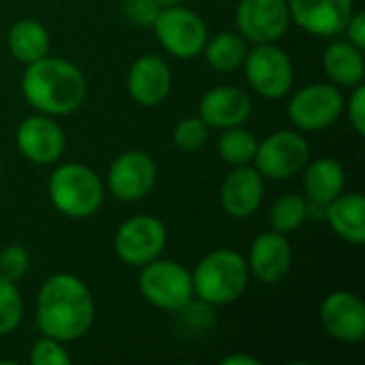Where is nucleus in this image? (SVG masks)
Here are the masks:
<instances>
[{
    "mask_svg": "<svg viewBox=\"0 0 365 365\" xmlns=\"http://www.w3.org/2000/svg\"><path fill=\"white\" fill-rule=\"evenodd\" d=\"M30 364L32 365H68L71 364V355L66 353V349L62 346V342L43 336L41 340H36L32 344L30 351Z\"/></svg>",
    "mask_w": 365,
    "mask_h": 365,
    "instance_id": "nucleus-29",
    "label": "nucleus"
},
{
    "mask_svg": "<svg viewBox=\"0 0 365 365\" xmlns=\"http://www.w3.org/2000/svg\"><path fill=\"white\" fill-rule=\"evenodd\" d=\"M246 79L250 88L265 98H282L293 86V62L284 49L274 43H259L246 53Z\"/></svg>",
    "mask_w": 365,
    "mask_h": 365,
    "instance_id": "nucleus-7",
    "label": "nucleus"
},
{
    "mask_svg": "<svg viewBox=\"0 0 365 365\" xmlns=\"http://www.w3.org/2000/svg\"><path fill=\"white\" fill-rule=\"evenodd\" d=\"M349 118L357 135H365V86H355L351 98H349Z\"/></svg>",
    "mask_w": 365,
    "mask_h": 365,
    "instance_id": "nucleus-32",
    "label": "nucleus"
},
{
    "mask_svg": "<svg viewBox=\"0 0 365 365\" xmlns=\"http://www.w3.org/2000/svg\"><path fill=\"white\" fill-rule=\"evenodd\" d=\"M165 244L167 229L154 216H133L115 233V252L133 267H143L145 263L158 259Z\"/></svg>",
    "mask_w": 365,
    "mask_h": 365,
    "instance_id": "nucleus-10",
    "label": "nucleus"
},
{
    "mask_svg": "<svg viewBox=\"0 0 365 365\" xmlns=\"http://www.w3.org/2000/svg\"><path fill=\"white\" fill-rule=\"evenodd\" d=\"M293 263V250L289 240L278 231L261 233L252 246L248 257V272L265 282V284H278L284 280Z\"/></svg>",
    "mask_w": 365,
    "mask_h": 365,
    "instance_id": "nucleus-16",
    "label": "nucleus"
},
{
    "mask_svg": "<svg viewBox=\"0 0 365 365\" xmlns=\"http://www.w3.org/2000/svg\"><path fill=\"white\" fill-rule=\"evenodd\" d=\"M53 207L68 218H88L103 205L105 188L101 178L86 165H60L47 184Z\"/></svg>",
    "mask_w": 365,
    "mask_h": 365,
    "instance_id": "nucleus-4",
    "label": "nucleus"
},
{
    "mask_svg": "<svg viewBox=\"0 0 365 365\" xmlns=\"http://www.w3.org/2000/svg\"><path fill=\"white\" fill-rule=\"evenodd\" d=\"M171 90V71L158 56H141L128 73V92L135 103L154 107L167 98Z\"/></svg>",
    "mask_w": 365,
    "mask_h": 365,
    "instance_id": "nucleus-19",
    "label": "nucleus"
},
{
    "mask_svg": "<svg viewBox=\"0 0 365 365\" xmlns=\"http://www.w3.org/2000/svg\"><path fill=\"white\" fill-rule=\"evenodd\" d=\"M323 68L334 83L355 88L364 81V49L355 47L349 41L331 43L325 49Z\"/></svg>",
    "mask_w": 365,
    "mask_h": 365,
    "instance_id": "nucleus-22",
    "label": "nucleus"
},
{
    "mask_svg": "<svg viewBox=\"0 0 365 365\" xmlns=\"http://www.w3.org/2000/svg\"><path fill=\"white\" fill-rule=\"evenodd\" d=\"M325 218L344 242L355 246L365 242V199L361 192L338 195L325 207Z\"/></svg>",
    "mask_w": 365,
    "mask_h": 365,
    "instance_id": "nucleus-20",
    "label": "nucleus"
},
{
    "mask_svg": "<svg viewBox=\"0 0 365 365\" xmlns=\"http://www.w3.org/2000/svg\"><path fill=\"white\" fill-rule=\"evenodd\" d=\"M321 323L338 342H361L365 338V304L351 291H336L321 304Z\"/></svg>",
    "mask_w": 365,
    "mask_h": 365,
    "instance_id": "nucleus-14",
    "label": "nucleus"
},
{
    "mask_svg": "<svg viewBox=\"0 0 365 365\" xmlns=\"http://www.w3.org/2000/svg\"><path fill=\"white\" fill-rule=\"evenodd\" d=\"M310 158L308 141L295 130H278L257 145L255 169L269 180H289L306 167Z\"/></svg>",
    "mask_w": 365,
    "mask_h": 365,
    "instance_id": "nucleus-8",
    "label": "nucleus"
},
{
    "mask_svg": "<svg viewBox=\"0 0 365 365\" xmlns=\"http://www.w3.org/2000/svg\"><path fill=\"white\" fill-rule=\"evenodd\" d=\"M344 109L342 92L331 83H312L297 90L289 103L291 122L308 133L329 128Z\"/></svg>",
    "mask_w": 365,
    "mask_h": 365,
    "instance_id": "nucleus-9",
    "label": "nucleus"
},
{
    "mask_svg": "<svg viewBox=\"0 0 365 365\" xmlns=\"http://www.w3.org/2000/svg\"><path fill=\"white\" fill-rule=\"evenodd\" d=\"M17 150L34 165H53L64 152V133L51 115H30L15 133Z\"/></svg>",
    "mask_w": 365,
    "mask_h": 365,
    "instance_id": "nucleus-15",
    "label": "nucleus"
},
{
    "mask_svg": "<svg viewBox=\"0 0 365 365\" xmlns=\"http://www.w3.org/2000/svg\"><path fill=\"white\" fill-rule=\"evenodd\" d=\"M257 145H259L257 137L242 126L225 128V133L218 139V152L222 160L233 167H244L252 163L257 154Z\"/></svg>",
    "mask_w": 365,
    "mask_h": 365,
    "instance_id": "nucleus-25",
    "label": "nucleus"
},
{
    "mask_svg": "<svg viewBox=\"0 0 365 365\" xmlns=\"http://www.w3.org/2000/svg\"><path fill=\"white\" fill-rule=\"evenodd\" d=\"M24 317V302L13 280L0 276V336L17 329Z\"/></svg>",
    "mask_w": 365,
    "mask_h": 365,
    "instance_id": "nucleus-27",
    "label": "nucleus"
},
{
    "mask_svg": "<svg viewBox=\"0 0 365 365\" xmlns=\"http://www.w3.org/2000/svg\"><path fill=\"white\" fill-rule=\"evenodd\" d=\"M291 19L306 32L317 36H334L344 32L355 0H287Z\"/></svg>",
    "mask_w": 365,
    "mask_h": 365,
    "instance_id": "nucleus-13",
    "label": "nucleus"
},
{
    "mask_svg": "<svg viewBox=\"0 0 365 365\" xmlns=\"http://www.w3.org/2000/svg\"><path fill=\"white\" fill-rule=\"evenodd\" d=\"M139 291L152 306L178 312L184 310L195 297L192 274L184 265L158 257L141 267Z\"/></svg>",
    "mask_w": 365,
    "mask_h": 365,
    "instance_id": "nucleus-5",
    "label": "nucleus"
},
{
    "mask_svg": "<svg viewBox=\"0 0 365 365\" xmlns=\"http://www.w3.org/2000/svg\"><path fill=\"white\" fill-rule=\"evenodd\" d=\"M263 175L248 165L237 167L227 175L220 188V205L233 218H248L263 203Z\"/></svg>",
    "mask_w": 365,
    "mask_h": 365,
    "instance_id": "nucleus-17",
    "label": "nucleus"
},
{
    "mask_svg": "<svg viewBox=\"0 0 365 365\" xmlns=\"http://www.w3.org/2000/svg\"><path fill=\"white\" fill-rule=\"evenodd\" d=\"M306 216H308V203L299 195H282L280 199H276L269 214L272 231H278L282 235L293 233L304 225Z\"/></svg>",
    "mask_w": 365,
    "mask_h": 365,
    "instance_id": "nucleus-26",
    "label": "nucleus"
},
{
    "mask_svg": "<svg viewBox=\"0 0 365 365\" xmlns=\"http://www.w3.org/2000/svg\"><path fill=\"white\" fill-rule=\"evenodd\" d=\"M28 267H30V255L24 246L11 244L0 252V276H4L6 280L17 282L19 278L26 276Z\"/></svg>",
    "mask_w": 365,
    "mask_h": 365,
    "instance_id": "nucleus-30",
    "label": "nucleus"
},
{
    "mask_svg": "<svg viewBox=\"0 0 365 365\" xmlns=\"http://www.w3.org/2000/svg\"><path fill=\"white\" fill-rule=\"evenodd\" d=\"M250 280L246 259L235 250H214L201 259L192 274L195 295L207 306H227L237 302Z\"/></svg>",
    "mask_w": 365,
    "mask_h": 365,
    "instance_id": "nucleus-3",
    "label": "nucleus"
},
{
    "mask_svg": "<svg viewBox=\"0 0 365 365\" xmlns=\"http://www.w3.org/2000/svg\"><path fill=\"white\" fill-rule=\"evenodd\" d=\"M24 98L45 115H68L86 98L81 71L62 58L43 56L30 62L21 77Z\"/></svg>",
    "mask_w": 365,
    "mask_h": 365,
    "instance_id": "nucleus-2",
    "label": "nucleus"
},
{
    "mask_svg": "<svg viewBox=\"0 0 365 365\" xmlns=\"http://www.w3.org/2000/svg\"><path fill=\"white\" fill-rule=\"evenodd\" d=\"M152 28L160 45L171 56L182 58V60H188L201 53L210 38L205 21L190 9H184L180 4L163 6Z\"/></svg>",
    "mask_w": 365,
    "mask_h": 365,
    "instance_id": "nucleus-6",
    "label": "nucleus"
},
{
    "mask_svg": "<svg viewBox=\"0 0 365 365\" xmlns=\"http://www.w3.org/2000/svg\"><path fill=\"white\" fill-rule=\"evenodd\" d=\"M160 6H175V4H182L184 0H156Z\"/></svg>",
    "mask_w": 365,
    "mask_h": 365,
    "instance_id": "nucleus-35",
    "label": "nucleus"
},
{
    "mask_svg": "<svg viewBox=\"0 0 365 365\" xmlns=\"http://www.w3.org/2000/svg\"><path fill=\"white\" fill-rule=\"evenodd\" d=\"M0 171H2V160H0Z\"/></svg>",
    "mask_w": 365,
    "mask_h": 365,
    "instance_id": "nucleus-36",
    "label": "nucleus"
},
{
    "mask_svg": "<svg viewBox=\"0 0 365 365\" xmlns=\"http://www.w3.org/2000/svg\"><path fill=\"white\" fill-rule=\"evenodd\" d=\"M203 51H205L210 66H214L216 71L237 68L248 53L246 38L237 32H220V34L207 38Z\"/></svg>",
    "mask_w": 365,
    "mask_h": 365,
    "instance_id": "nucleus-24",
    "label": "nucleus"
},
{
    "mask_svg": "<svg viewBox=\"0 0 365 365\" xmlns=\"http://www.w3.org/2000/svg\"><path fill=\"white\" fill-rule=\"evenodd\" d=\"M210 126L199 118H184L173 128V143L184 152H197L205 145Z\"/></svg>",
    "mask_w": 365,
    "mask_h": 365,
    "instance_id": "nucleus-28",
    "label": "nucleus"
},
{
    "mask_svg": "<svg viewBox=\"0 0 365 365\" xmlns=\"http://www.w3.org/2000/svg\"><path fill=\"white\" fill-rule=\"evenodd\" d=\"M94 323V299L90 289L73 274L47 278L36 297V325L43 336L58 342L83 338Z\"/></svg>",
    "mask_w": 365,
    "mask_h": 365,
    "instance_id": "nucleus-1",
    "label": "nucleus"
},
{
    "mask_svg": "<svg viewBox=\"0 0 365 365\" xmlns=\"http://www.w3.org/2000/svg\"><path fill=\"white\" fill-rule=\"evenodd\" d=\"M220 365H259V359L248 355H229L220 361Z\"/></svg>",
    "mask_w": 365,
    "mask_h": 365,
    "instance_id": "nucleus-34",
    "label": "nucleus"
},
{
    "mask_svg": "<svg viewBox=\"0 0 365 365\" xmlns=\"http://www.w3.org/2000/svg\"><path fill=\"white\" fill-rule=\"evenodd\" d=\"M201 120L212 128L242 126L250 115V98L235 86H218L203 94L199 103Z\"/></svg>",
    "mask_w": 365,
    "mask_h": 365,
    "instance_id": "nucleus-18",
    "label": "nucleus"
},
{
    "mask_svg": "<svg viewBox=\"0 0 365 365\" xmlns=\"http://www.w3.org/2000/svg\"><path fill=\"white\" fill-rule=\"evenodd\" d=\"M156 163L150 154L130 150L120 154L109 167V190L115 199L135 203L141 201L156 184Z\"/></svg>",
    "mask_w": 365,
    "mask_h": 365,
    "instance_id": "nucleus-12",
    "label": "nucleus"
},
{
    "mask_svg": "<svg viewBox=\"0 0 365 365\" xmlns=\"http://www.w3.org/2000/svg\"><path fill=\"white\" fill-rule=\"evenodd\" d=\"M160 4L156 0H124L122 2V11L124 15L141 28H152L154 19L160 13Z\"/></svg>",
    "mask_w": 365,
    "mask_h": 365,
    "instance_id": "nucleus-31",
    "label": "nucleus"
},
{
    "mask_svg": "<svg viewBox=\"0 0 365 365\" xmlns=\"http://www.w3.org/2000/svg\"><path fill=\"white\" fill-rule=\"evenodd\" d=\"M344 169L334 158H319L308 165L304 188L317 207H327L338 195L344 192Z\"/></svg>",
    "mask_w": 365,
    "mask_h": 365,
    "instance_id": "nucleus-21",
    "label": "nucleus"
},
{
    "mask_svg": "<svg viewBox=\"0 0 365 365\" xmlns=\"http://www.w3.org/2000/svg\"><path fill=\"white\" fill-rule=\"evenodd\" d=\"M9 49L24 64L36 62L49 51V34L41 21L19 19L9 30Z\"/></svg>",
    "mask_w": 365,
    "mask_h": 365,
    "instance_id": "nucleus-23",
    "label": "nucleus"
},
{
    "mask_svg": "<svg viewBox=\"0 0 365 365\" xmlns=\"http://www.w3.org/2000/svg\"><path fill=\"white\" fill-rule=\"evenodd\" d=\"M346 34H349V43H353L355 47L365 49V13L364 11H353L349 24H346Z\"/></svg>",
    "mask_w": 365,
    "mask_h": 365,
    "instance_id": "nucleus-33",
    "label": "nucleus"
},
{
    "mask_svg": "<svg viewBox=\"0 0 365 365\" xmlns=\"http://www.w3.org/2000/svg\"><path fill=\"white\" fill-rule=\"evenodd\" d=\"M235 21L240 34L259 45L278 41L287 32L291 15L287 0H240Z\"/></svg>",
    "mask_w": 365,
    "mask_h": 365,
    "instance_id": "nucleus-11",
    "label": "nucleus"
}]
</instances>
